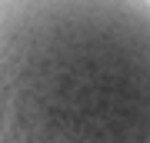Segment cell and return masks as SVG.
Listing matches in <instances>:
<instances>
[{
  "label": "cell",
  "mask_w": 150,
  "mask_h": 143,
  "mask_svg": "<svg viewBox=\"0 0 150 143\" xmlns=\"http://www.w3.org/2000/svg\"><path fill=\"white\" fill-rule=\"evenodd\" d=\"M0 143H150V0H0Z\"/></svg>",
  "instance_id": "obj_1"
}]
</instances>
